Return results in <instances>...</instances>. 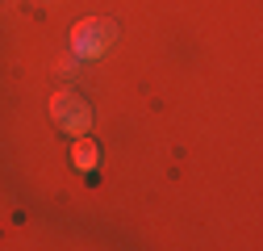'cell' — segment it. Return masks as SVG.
I'll use <instances>...</instances> for the list:
<instances>
[{"instance_id": "cell-2", "label": "cell", "mask_w": 263, "mask_h": 251, "mask_svg": "<svg viewBox=\"0 0 263 251\" xmlns=\"http://www.w3.org/2000/svg\"><path fill=\"white\" fill-rule=\"evenodd\" d=\"M117 42V25L109 17H88L71 29V50L76 59H101L109 46Z\"/></svg>"}, {"instance_id": "cell-1", "label": "cell", "mask_w": 263, "mask_h": 251, "mask_svg": "<svg viewBox=\"0 0 263 251\" xmlns=\"http://www.w3.org/2000/svg\"><path fill=\"white\" fill-rule=\"evenodd\" d=\"M50 117H54V126H59L63 134H76V138H84L92 130V109H88V101L80 97V92H71V88H63V92L50 97Z\"/></svg>"}, {"instance_id": "cell-3", "label": "cell", "mask_w": 263, "mask_h": 251, "mask_svg": "<svg viewBox=\"0 0 263 251\" xmlns=\"http://www.w3.org/2000/svg\"><path fill=\"white\" fill-rule=\"evenodd\" d=\"M96 159H101V155H96V147H92V142H80V147H76V168H80V172H92V168H96Z\"/></svg>"}]
</instances>
